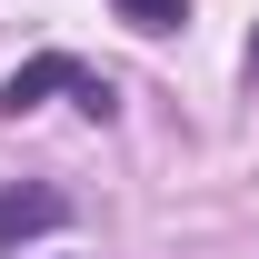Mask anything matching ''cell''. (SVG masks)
<instances>
[{"instance_id": "obj_3", "label": "cell", "mask_w": 259, "mask_h": 259, "mask_svg": "<svg viewBox=\"0 0 259 259\" xmlns=\"http://www.w3.org/2000/svg\"><path fill=\"white\" fill-rule=\"evenodd\" d=\"M140 40H169V30H190V0H110Z\"/></svg>"}, {"instance_id": "obj_2", "label": "cell", "mask_w": 259, "mask_h": 259, "mask_svg": "<svg viewBox=\"0 0 259 259\" xmlns=\"http://www.w3.org/2000/svg\"><path fill=\"white\" fill-rule=\"evenodd\" d=\"M50 90H80V60H70V50H40V60H20L10 80H0V110L20 120V110H40Z\"/></svg>"}, {"instance_id": "obj_4", "label": "cell", "mask_w": 259, "mask_h": 259, "mask_svg": "<svg viewBox=\"0 0 259 259\" xmlns=\"http://www.w3.org/2000/svg\"><path fill=\"white\" fill-rule=\"evenodd\" d=\"M249 80H259V30H249Z\"/></svg>"}, {"instance_id": "obj_1", "label": "cell", "mask_w": 259, "mask_h": 259, "mask_svg": "<svg viewBox=\"0 0 259 259\" xmlns=\"http://www.w3.org/2000/svg\"><path fill=\"white\" fill-rule=\"evenodd\" d=\"M60 220H70V199L50 190V180H10V190H0V249H20V239H50Z\"/></svg>"}]
</instances>
